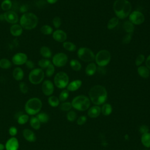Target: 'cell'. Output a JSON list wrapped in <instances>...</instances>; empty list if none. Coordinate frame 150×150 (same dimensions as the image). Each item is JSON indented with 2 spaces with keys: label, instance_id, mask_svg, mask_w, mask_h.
I'll use <instances>...</instances> for the list:
<instances>
[{
  "label": "cell",
  "instance_id": "41",
  "mask_svg": "<svg viewBox=\"0 0 150 150\" xmlns=\"http://www.w3.org/2000/svg\"><path fill=\"white\" fill-rule=\"evenodd\" d=\"M72 107L71 103L70 102H64L60 105V109L64 111H67L70 110Z\"/></svg>",
  "mask_w": 150,
  "mask_h": 150
},
{
  "label": "cell",
  "instance_id": "37",
  "mask_svg": "<svg viewBox=\"0 0 150 150\" xmlns=\"http://www.w3.org/2000/svg\"><path fill=\"white\" fill-rule=\"evenodd\" d=\"M12 2L11 0H4L1 5L2 9L5 11H9L10 9L12 8Z\"/></svg>",
  "mask_w": 150,
  "mask_h": 150
},
{
  "label": "cell",
  "instance_id": "40",
  "mask_svg": "<svg viewBox=\"0 0 150 150\" xmlns=\"http://www.w3.org/2000/svg\"><path fill=\"white\" fill-rule=\"evenodd\" d=\"M69 93L67 90H62L59 94V101L62 102L65 101L69 97Z\"/></svg>",
  "mask_w": 150,
  "mask_h": 150
},
{
  "label": "cell",
  "instance_id": "9",
  "mask_svg": "<svg viewBox=\"0 0 150 150\" xmlns=\"http://www.w3.org/2000/svg\"><path fill=\"white\" fill-rule=\"evenodd\" d=\"M69 82V76L64 71L58 72L54 77V85L59 88H64L67 86Z\"/></svg>",
  "mask_w": 150,
  "mask_h": 150
},
{
  "label": "cell",
  "instance_id": "42",
  "mask_svg": "<svg viewBox=\"0 0 150 150\" xmlns=\"http://www.w3.org/2000/svg\"><path fill=\"white\" fill-rule=\"evenodd\" d=\"M144 60H145V56L142 54H139L135 59V65L138 67L141 66L142 64V63L144 62Z\"/></svg>",
  "mask_w": 150,
  "mask_h": 150
},
{
  "label": "cell",
  "instance_id": "35",
  "mask_svg": "<svg viewBox=\"0 0 150 150\" xmlns=\"http://www.w3.org/2000/svg\"><path fill=\"white\" fill-rule=\"evenodd\" d=\"M101 112L104 115H110L112 111V106L109 104H104L101 108Z\"/></svg>",
  "mask_w": 150,
  "mask_h": 150
},
{
  "label": "cell",
  "instance_id": "1",
  "mask_svg": "<svg viewBox=\"0 0 150 150\" xmlns=\"http://www.w3.org/2000/svg\"><path fill=\"white\" fill-rule=\"evenodd\" d=\"M88 95L90 101L96 105H101L105 102L107 98V91L104 87L101 85H95L92 87Z\"/></svg>",
  "mask_w": 150,
  "mask_h": 150
},
{
  "label": "cell",
  "instance_id": "6",
  "mask_svg": "<svg viewBox=\"0 0 150 150\" xmlns=\"http://www.w3.org/2000/svg\"><path fill=\"white\" fill-rule=\"evenodd\" d=\"M94 60L99 67H103L108 65L110 62L111 54L110 52L107 50H101L95 55Z\"/></svg>",
  "mask_w": 150,
  "mask_h": 150
},
{
  "label": "cell",
  "instance_id": "52",
  "mask_svg": "<svg viewBox=\"0 0 150 150\" xmlns=\"http://www.w3.org/2000/svg\"><path fill=\"white\" fill-rule=\"evenodd\" d=\"M58 1V0H47V2L50 4H54L56 3Z\"/></svg>",
  "mask_w": 150,
  "mask_h": 150
},
{
  "label": "cell",
  "instance_id": "18",
  "mask_svg": "<svg viewBox=\"0 0 150 150\" xmlns=\"http://www.w3.org/2000/svg\"><path fill=\"white\" fill-rule=\"evenodd\" d=\"M82 81L80 80H75L70 83H69L67 85V90L69 91H74L77 90L81 86Z\"/></svg>",
  "mask_w": 150,
  "mask_h": 150
},
{
  "label": "cell",
  "instance_id": "54",
  "mask_svg": "<svg viewBox=\"0 0 150 150\" xmlns=\"http://www.w3.org/2000/svg\"><path fill=\"white\" fill-rule=\"evenodd\" d=\"M0 19H1V21H3V20L5 19H4V14L0 15Z\"/></svg>",
  "mask_w": 150,
  "mask_h": 150
},
{
  "label": "cell",
  "instance_id": "45",
  "mask_svg": "<svg viewBox=\"0 0 150 150\" xmlns=\"http://www.w3.org/2000/svg\"><path fill=\"white\" fill-rule=\"evenodd\" d=\"M132 33H127V34L123 37L122 38V43L124 44H128L131 39H132Z\"/></svg>",
  "mask_w": 150,
  "mask_h": 150
},
{
  "label": "cell",
  "instance_id": "28",
  "mask_svg": "<svg viewBox=\"0 0 150 150\" xmlns=\"http://www.w3.org/2000/svg\"><path fill=\"white\" fill-rule=\"evenodd\" d=\"M141 142L143 145L146 148L150 147V133L142 134L141 137Z\"/></svg>",
  "mask_w": 150,
  "mask_h": 150
},
{
  "label": "cell",
  "instance_id": "20",
  "mask_svg": "<svg viewBox=\"0 0 150 150\" xmlns=\"http://www.w3.org/2000/svg\"><path fill=\"white\" fill-rule=\"evenodd\" d=\"M138 74L142 78L147 79L150 75V70L145 66H139L137 69Z\"/></svg>",
  "mask_w": 150,
  "mask_h": 150
},
{
  "label": "cell",
  "instance_id": "26",
  "mask_svg": "<svg viewBox=\"0 0 150 150\" xmlns=\"http://www.w3.org/2000/svg\"><path fill=\"white\" fill-rule=\"evenodd\" d=\"M122 27L127 33H132L134 30V25L132 24L129 21H126L124 22Z\"/></svg>",
  "mask_w": 150,
  "mask_h": 150
},
{
  "label": "cell",
  "instance_id": "13",
  "mask_svg": "<svg viewBox=\"0 0 150 150\" xmlns=\"http://www.w3.org/2000/svg\"><path fill=\"white\" fill-rule=\"evenodd\" d=\"M28 60V56L27 55L24 53H17L15 54H14L12 58V63L18 66L22 65L23 64H25L26 61Z\"/></svg>",
  "mask_w": 150,
  "mask_h": 150
},
{
  "label": "cell",
  "instance_id": "51",
  "mask_svg": "<svg viewBox=\"0 0 150 150\" xmlns=\"http://www.w3.org/2000/svg\"><path fill=\"white\" fill-rule=\"evenodd\" d=\"M145 64H146V66L150 70V54L146 59Z\"/></svg>",
  "mask_w": 150,
  "mask_h": 150
},
{
  "label": "cell",
  "instance_id": "39",
  "mask_svg": "<svg viewBox=\"0 0 150 150\" xmlns=\"http://www.w3.org/2000/svg\"><path fill=\"white\" fill-rule=\"evenodd\" d=\"M54 71H55V69H54V66L52 64V63H50L48 67L46 68V72H45V75L48 77H50L51 76H53V74H54Z\"/></svg>",
  "mask_w": 150,
  "mask_h": 150
},
{
  "label": "cell",
  "instance_id": "33",
  "mask_svg": "<svg viewBox=\"0 0 150 150\" xmlns=\"http://www.w3.org/2000/svg\"><path fill=\"white\" fill-rule=\"evenodd\" d=\"M70 66L74 71H79L81 69V64L80 62L76 59H72L70 60Z\"/></svg>",
  "mask_w": 150,
  "mask_h": 150
},
{
  "label": "cell",
  "instance_id": "32",
  "mask_svg": "<svg viewBox=\"0 0 150 150\" xmlns=\"http://www.w3.org/2000/svg\"><path fill=\"white\" fill-rule=\"evenodd\" d=\"M17 122L20 125H23L26 124L28 121L29 120V115L27 114H22L20 115L16 119Z\"/></svg>",
  "mask_w": 150,
  "mask_h": 150
},
{
  "label": "cell",
  "instance_id": "14",
  "mask_svg": "<svg viewBox=\"0 0 150 150\" xmlns=\"http://www.w3.org/2000/svg\"><path fill=\"white\" fill-rule=\"evenodd\" d=\"M19 148V141L15 137H11L9 138L5 144V149L6 150H18Z\"/></svg>",
  "mask_w": 150,
  "mask_h": 150
},
{
  "label": "cell",
  "instance_id": "38",
  "mask_svg": "<svg viewBox=\"0 0 150 150\" xmlns=\"http://www.w3.org/2000/svg\"><path fill=\"white\" fill-rule=\"evenodd\" d=\"M50 63H52L51 62L47 59H42L38 62V65L42 69L47 68Z\"/></svg>",
  "mask_w": 150,
  "mask_h": 150
},
{
  "label": "cell",
  "instance_id": "3",
  "mask_svg": "<svg viewBox=\"0 0 150 150\" xmlns=\"http://www.w3.org/2000/svg\"><path fill=\"white\" fill-rule=\"evenodd\" d=\"M20 25L22 28L27 30H31L36 27L38 23V16L30 12L23 13L20 18Z\"/></svg>",
  "mask_w": 150,
  "mask_h": 150
},
{
  "label": "cell",
  "instance_id": "46",
  "mask_svg": "<svg viewBox=\"0 0 150 150\" xmlns=\"http://www.w3.org/2000/svg\"><path fill=\"white\" fill-rule=\"evenodd\" d=\"M76 118V114L75 111H70L67 114V119L70 121H74Z\"/></svg>",
  "mask_w": 150,
  "mask_h": 150
},
{
  "label": "cell",
  "instance_id": "7",
  "mask_svg": "<svg viewBox=\"0 0 150 150\" xmlns=\"http://www.w3.org/2000/svg\"><path fill=\"white\" fill-rule=\"evenodd\" d=\"M78 57L83 62H91L95 59V54L88 47H81L77 50Z\"/></svg>",
  "mask_w": 150,
  "mask_h": 150
},
{
  "label": "cell",
  "instance_id": "24",
  "mask_svg": "<svg viewBox=\"0 0 150 150\" xmlns=\"http://www.w3.org/2000/svg\"><path fill=\"white\" fill-rule=\"evenodd\" d=\"M29 123L30 127L35 130H38L40 128L41 123L40 122L38 118L35 116H32L29 118Z\"/></svg>",
  "mask_w": 150,
  "mask_h": 150
},
{
  "label": "cell",
  "instance_id": "4",
  "mask_svg": "<svg viewBox=\"0 0 150 150\" xmlns=\"http://www.w3.org/2000/svg\"><path fill=\"white\" fill-rule=\"evenodd\" d=\"M42 107V102L38 97L29 99L25 103V111L29 115L34 116L40 112Z\"/></svg>",
  "mask_w": 150,
  "mask_h": 150
},
{
  "label": "cell",
  "instance_id": "25",
  "mask_svg": "<svg viewBox=\"0 0 150 150\" xmlns=\"http://www.w3.org/2000/svg\"><path fill=\"white\" fill-rule=\"evenodd\" d=\"M40 53L42 57L45 59H49L52 57V51L47 46H42L40 49Z\"/></svg>",
  "mask_w": 150,
  "mask_h": 150
},
{
  "label": "cell",
  "instance_id": "29",
  "mask_svg": "<svg viewBox=\"0 0 150 150\" xmlns=\"http://www.w3.org/2000/svg\"><path fill=\"white\" fill-rule=\"evenodd\" d=\"M49 104L52 107H56L59 105L60 101L59 98L54 96H50L47 100Z\"/></svg>",
  "mask_w": 150,
  "mask_h": 150
},
{
  "label": "cell",
  "instance_id": "27",
  "mask_svg": "<svg viewBox=\"0 0 150 150\" xmlns=\"http://www.w3.org/2000/svg\"><path fill=\"white\" fill-rule=\"evenodd\" d=\"M36 117L38 118V119L39 120L40 122L42 123V124L46 123L49 120V115L47 114L44 112H39L36 115Z\"/></svg>",
  "mask_w": 150,
  "mask_h": 150
},
{
  "label": "cell",
  "instance_id": "47",
  "mask_svg": "<svg viewBox=\"0 0 150 150\" xmlns=\"http://www.w3.org/2000/svg\"><path fill=\"white\" fill-rule=\"evenodd\" d=\"M8 132L11 137H15L18 133V129L14 126H11L8 129Z\"/></svg>",
  "mask_w": 150,
  "mask_h": 150
},
{
  "label": "cell",
  "instance_id": "21",
  "mask_svg": "<svg viewBox=\"0 0 150 150\" xmlns=\"http://www.w3.org/2000/svg\"><path fill=\"white\" fill-rule=\"evenodd\" d=\"M101 112V108L98 105L91 107L88 111V115L90 118H96L99 116Z\"/></svg>",
  "mask_w": 150,
  "mask_h": 150
},
{
  "label": "cell",
  "instance_id": "34",
  "mask_svg": "<svg viewBox=\"0 0 150 150\" xmlns=\"http://www.w3.org/2000/svg\"><path fill=\"white\" fill-rule=\"evenodd\" d=\"M53 28L48 25H44L40 28V32L45 35H49L53 33Z\"/></svg>",
  "mask_w": 150,
  "mask_h": 150
},
{
  "label": "cell",
  "instance_id": "48",
  "mask_svg": "<svg viewBox=\"0 0 150 150\" xmlns=\"http://www.w3.org/2000/svg\"><path fill=\"white\" fill-rule=\"evenodd\" d=\"M87 120V117L85 116V115H82V116H80V117H79V118L77 119V124L79 125H83L86 121Z\"/></svg>",
  "mask_w": 150,
  "mask_h": 150
},
{
  "label": "cell",
  "instance_id": "15",
  "mask_svg": "<svg viewBox=\"0 0 150 150\" xmlns=\"http://www.w3.org/2000/svg\"><path fill=\"white\" fill-rule=\"evenodd\" d=\"M3 14L4 19L7 22L12 24H16L18 22L19 18L17 13L15 12L9 10L6 11Z\"/></svg>",
  "mask_w": 150,
  "mask_h": 150
},
{
  "label": "cell",
  "instance_id": "5",
  "mask_svg": "<svg viewBox=\"0 0 150 150\" xmlns=\"http://www.w3.org/2000/svg\"><path fill=\"white\" fill-rule=\"evenodd\" d=\"M71 105L74 108L79 111H85L90 105V100L86 96H78L73 99Z\"/></svg>",
  "mask_w": 150,
  "mask_h": 150
},
{
  "label": "cell",
  "instance_id": "30",
  "mask_svg": "<svg viewBox=\"0 0 150 150\" xmlns=\"http://www.w3.org/2000/svg\"><path fill=\"white\" fill-rule=\"evenodd\" d=\"M119 22V19L117 17H113L111 18L107 23V28L110 30L115 28Z\"/></svg>",
  "mask_w": 150,
  "mask_h": 150
},
{
  "label": "cell",
  "instance_id": "23",
  "mask_svg": "<svg viewBox=\"0 0 150 150\" xmlns=\"http://www.w3.org/2000/svg\"><path fill=\"white\" fill-rule=\"evenodd\" d=\"M13 77L17 81H21L23 79L24 76V73L23 70L21 67H16L13 70L12 73Z\"/></svg>",
  "mask_w": 150,
  "mask_h": 150
},
{
  "label": "cell",
  "instance_id": "49",
  "mask_svg": "<svg viewBox=\"0 0 150 150\" xmlns=\"http://www.w3.org/2000/svg\"><path fill=\"white\" fill-rule=\"evenodd\" d=\"M139 131L141 134H145V133H148V131H149V128L147 125H141L140 127H139Z\"/></svg>",
  "mask_w": 150,
  "mask_h": 150
},
{
  "label": "cell",
  "instance_id": "11",
  "mask_svg": "<svg viewBox=\"0 0 150 150\" xmlns=\"http://www.w3.org/2000/svg\"><path fill=\"white\" fill-rule=\"evenodd\" d=\"M129 21L134 25H141L144 22L145 16L142 12L138 11H134L130 13Z\"/></svg>",
  "mask_w": 150,
  "mask_h": 150
},
{
  "label": "cell",
  "instance_id": "53",
  "mask_svg": "<svg viewBox=\"0 0 150 150\" xmlns=\"http://www.w3.org/2000/svg\"><path fill=\"white\" fill-rule=\"evenodd\" d=\"M5 149V145L0 143V150H4Z\"/></svg>",
  "mask_w": 150,
  "mask_h": 150
},
{
  "label": "cell",
  "instance_id": "10",
  "mask_svg": "<svg viewBox=\"0 0 150 150\" xmlns=\"http://www.w3.org/2000/svg\"><path fill=\"white\" fill-rule=\"evenodd\" d=\"M68 57L64 53H57L52 57V64L56 67H61L65 66L67 62Z\"/></svg>",
  "mask_w": 150,
  "mask_h": 150
},
{
  "label": "cell",
  "instance_id": "19",
  "mask_svg": "<svg viewBox=\"0 0 150 150\" xmlns=\"http://www.w3.org/2000/svg\"><path fill=\"white\" fill-rule=\"evenodd\" d=\"M10 32L12 36L18 37L22 35L23 32V28L20 25L13 24L10 28Z\"/></svg>",
  "mask_w": 150,
  "mask_h": 150
},
{
  "label": "cell",
  "instance_id": "43",
  "mask_svg": "<svg viewBox=\"0 0 150 150\" xmlns=\"http://www.w3.org/2000/svg\"><path fill=\"white\" fill-rule=\"evenodd\" d=\"M52 23L54 28L56 29H58L62 24V20L60 18H59V16H55L53 18L52 20Z\"/></svg>",
  "mask_w": 150,
  "mask_h": 150
},
{
  "label": "cell",
  "instance_id": "50",
  "mask_svg": "<svg viewBox=\"0 0 150 150\" xmlns=\"http://www.w3.org/2000/svg\"><path fill=\"white\" fill-rule=\"evenodd\" d=\"M25 64H26V66L29 69H33V68L35 67V64L34 63L30 60H28L26 61V62L25 63Z\"/></svg>",
  "mask_w": 150,
  "mask_h": 150
},
{
  "label": "cell",
  "instance_id": "2",
  "mask_svg": "<svg viewBox=\"0 0 150 150\" xmlns=\"http://www.w3.org/2000/svg\"><path fill=\"white\" fill-rule=\"evenodd\" d=\"M132 6L128 0H115L113 4L114 12L118 19L128 17L131 12Z\"/></svg>",
  "mask_w": 150,
  "mask_h": 150
},
{
  "label": "cell",
  "instance_id": "8",
  "mask_svg": "<svg viewBox=\"0 0 150 150\" xmlns=\"http://www.w3.org/2000/svg\"><path fill=\"white\" fill-rule=\"evenodd\" d=\"M44 77L45 73L42 69H33L29 73V80L32 84L37 85L42 82Z\"/></svg>",
  "mask_w": 150,
  "mask_h": 150
},
{
  "label": "cell",
  "instance_id": "44",
  "mask_svg": "<svg viewBox=\"0 0 150 150\" xmlns=\"http://www.w3.org/2000/svg\"><path fill=\"white\" fill-rule=\"evenodd\" d=\"M19 87L20 89V91L23 94H26L28 92V87L27 84L24 82H21L19 85Z\"/></svg>",
  "mask_w": 150,
  "mask_h": 150
},
{
  "label": "cell",
  "instance_id": "12",
  "mask_svg": "<svg viewBox=\"0 0 150 150\" xmlns=\"http://www.w3.org/2000/svg\"><path fill=\"white\" fill-rule=\"evenodd\" d=\"M42 91L46 96H50L54 91L53 83L49 80H45L42 84Z\"/></svg>",
  "mask_w": 150,
  "mask_h": 150
},
{
  "label": "cell",
  "instance_id": "31",
  "mask_svg": "<svg viewBox=\"0 0 150 150\" xmlns=\"http://www.w3.org/2000/svg\"><path fill=\"white\" fill-rule=\"evenodd\" d=\"M63 48L69 52H74L76 50V46L74 43L65 41L63 43Z\"/></svg>",
  "mask_w": 150,
  "mask_h": 150
},
{
  "label": "cell",
  "instance_id": "17",
  "mask_svg": "<svg viewBox=\"0 0 150 150\" xmlns=\"http://www.w3.org/2000/svg\"><path fill=\"white\" fill-rule=\"evenodd\" d=\"M23 138L29 142H34L36 140V136L35 132L30 129L25 128L22 131Z\"/></svg>",
  "mask_w": 150,
  "mask_h": 150
},
{
  "label": "cell",
  "instance_id": "22",
  "mask_svg": "<svg viewBox=\"0 0 150 150\" xmlns=\"http://www.w3.org/2000/svg\"><path fill=\"white\" fill-rule=\"evenodd\" d=\"M97 69V67L96 66V64L93 62H91L86 66L85 69V73L87 76H91L96 73Z\"/></svg>",
  "mask_w": 150,
  "mask_h": 150
},
{
  "label": "cell",
  "instance_id": "16",
  "mask_svg": "<svg viewBox=\"0 0 150 150\" xmlns=\"http://www.w3.org/2000/svg\"><path fill=\"white\" fill-rule=\"evenodd\" d=\"M52 36L54 40L60 43H63L67 39L66 33L61 29H57L52 33Z\"/></svg>",
  "mask_w": 150,
  "mask_h": 150
},
{
  "label": "cell",
  "instance_id": "36",
  "mask_svg": "<svg viewBox=\"0 0 150 150\" xmlns=\"http://www.w3.org/2000/svg\"><path fill=\"white\" fill-rule=\"evenodd\" d=\"M12 66L11 62L6 58H2L0 60V67L3 69H8Z\"/></svg>",
  "mask_w": 150,
  "mask_h": 150
}]
</instances>
